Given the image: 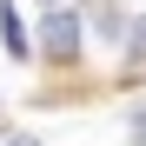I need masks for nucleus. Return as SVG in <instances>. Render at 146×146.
Here are the masks:
<instances>
[{
  "instance_id": "nucleus-2",
  "label": "nucleus",
  "mask_w": 146,
  "mask_h": 146,
  "mask_svg": "<svg viewBox=\"0 0 146 146\" xmlns=\"http://www.w3.org/2000/svg\"><path fill=\"white\" fill-rule=\"evenodd\" d=\"M0 40H7V53H13V60H27V33H20V13H13V0H0Z\"/></svg>"
},
{
  "instance_id": "nucleus-6",
  "label": "nucleus",
  "mask_w": 146,
  "mask_h": 146,
  "mask_svg": "<svg viewBox=\"0 0 146 146\" xmlns=\"http://www.w3.org/2000/svg\"><path fill=\"white\" fill-rule=\"evenodd\" d=\"M40 7H60V0H40Z\"/></svg>"
},
{
  "instance_id": "nucleus-5",
  "label": "nucleus",
  "mask_w": 146,
  "mask_h": 146,
  "mask_svg": "<svg viewBox=\"0 0 146 146\" xmlns=\"http://www.w3.org/2000/svg\"><path fill=\"white\" fill-rule=\"evenodd\" d=\"M0 146H40V139H27V133H7V139H0Z\"/></svg>"
},
{
  "instance_id": "nucleus-4",
  "label": "nucleus",
  "mask_w": 146,
  "mask_h": 146,
  "mask_svg": "<svg viewBox=\"0 0 146 146\" xmlns=\"http://www.w3.org/2000/svg\"><path fill=\"white\" fill-rule=\"evenodd\" d=\"M133 146H146V113H133Z\"/></svg>"
},
{
  "instance_id": "nucleus-1",
  "label": "nucleus",
  "mask_w": 146,
  "mask_h": 146,
  "mask_svg": "<svg viewBox=\"0 0 146 146\" xmlns=\"http://www.w3.org/2000/svg\"><path fill=\"white\" fill-rule=\"evenodd\" d=\"M80 46H86V27H80V13L66 7H46V20H40V53L53 60V66H73L80 60Z\"/></svg>"
},
{
  "instance_id": "nucleus-3",
  "label": "nucleus",
  "mask_w": 146,
  "mask_h": 146,
  "mask_svg": "<svg viewBox=\"0 0 146 146\" xmlns=\"http://www.w3.org/2000/svg\"><path fill=\"white\" fill-rule=\"evenodd\" d=\"M126 73H146V13L133 20V33H126Z\"/></svg>"
}]
</instances>
